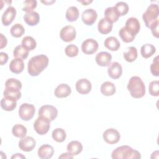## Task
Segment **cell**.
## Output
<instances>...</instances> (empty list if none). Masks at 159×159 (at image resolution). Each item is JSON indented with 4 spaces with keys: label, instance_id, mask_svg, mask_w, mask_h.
<instances>
[{
    "label": "cell",
    "instance_id": "obj_1",
    "mask_svg": "<svg viewBox=\"0 0 159 159\" xmlns=\"http://www.w3.org/2000/svg\"><path fill=\"white\" fill-rule=\"evenodd\" d=\"M48 58L43 54L32 57L27 64V71L32 76H37L45 70L48 65Z\"/></svg>",
    "mask_w": 159,
    "mask_h": 159
},
{
    "label": "cell",
    "instance_id": "obj_2",
    "mask_svg": "<svg viewBox=\"0 0 159 159\" xmlns=\"http://www.w3.org/2000/svg\"><path fill=\"white\" fill-rule=\"evenodd\" d=\"M113 159H140L141 154L128 145H122L114 149L111 154Z\"/></svg>",
    "mask_w": 159,
    "mask_h": 159
},
{
    "label": "cell",
    "instance_id": "obj_3",
    "mask_svg": "<svg viewBox=\"0 0 159 159\" xmlns=\"http://www.w3.org/2000/svg\"><path fill=\"white\" fill-rule=\"evenodd\" d=\"M127 89L134 98H142L145 94V86L142 79L137 76L130 78L127 84Z\"/></svg>",
    "mask_w": 159,
    "mask_h": 159
},
{
    "label": "cell",
    "instance_id": "obj_4",
    "mask_svg": "<svg viewBox=\"0 0 159 159\" xmlns=\"http://www.w3.org/2000/svg\"><path fill=\"white\" fill-rule=\"evenodd\" d=\"M159 16V7L157 4H151L142 15L143 20L147 27H150L157 20Z\"/></svg>",
    "mask_w": 159,
    "mask_h": 159
},
{
    "label": "cell",
    "instance_id": "obj_5",
    "mask_svg": "<svg viewBox=\"0 0 159 159\" xmlns=\"http://www.w3.org/2000/svg\"><path fill=\"white\" fill-rule=\"evenodd\" d=\"M50 127V120L43 116H39L34 123L35 132L41 135L46 134Z\"/></svg>",
    "mask_w": 159,
    "mask_h": 159
},
{
    "label": "cell",
    "instance_id": "obj_6",
    "mask_svg": "<svg viewBox=\"0 0 159 159\" xmlns=\"http://www.w3.org/2000/svg\"><path fill=\"white\" fill-rule=\"evenodd\" d=\"M35 109L33 104L29 103H23L19 107V116L21 119L25 121L32 119L35 114Z\"/></svg>",
    "mask_w": 159,
    "mask_h": 159
},
{
    "label": "cell",
    "instance_id": "obj_7",
    "mask_svg": "<svg viewBox=\"0 0 159 159\" xmlns=\"http://www.w3.org/2000/svg\"><path fill=\"white\" fill-rule=\"evenodd\" d=\"M58 115L57 109L52 105H43L39 110V116H43L52 121L56 119Z\"/></svg>",
    "mask_w": 159,
    "mask_h": 159
},
{
    "label": "cell",
    "instance_id": "obj_8",
    "mask_svg": "<svg viewBox=\"0 0 159 159\" xmlns=\"http://www.w3.org/2000/svg\"><path fill=\"white\" fill-rule=\"evenodd\" d=\"M104 140L109 144H115L120 139V135L119 131L114 128L106 129L102 134Z\"/></svg>",
    "mask_w": 159,
    "mask_h": 159
},
{
    "label": "cell",
    "instance_id": "obj_9",
    "mask_svg": "<svg viewBox=\"0 0 159 159\" xmlns=\"http://www.w3.org/2000/svg\"><path fill=\"white\" fill-rule=\"evenodd\" d=\"M76 35L75 28L72 25L64 26L60 30V37L61 39L65 42H70L73 41Z\"/></svg>",
    "mask_w": 159,
    "mask_h": 159
},
{
    "label": "cell",
    "instance_id": "obj_10",
    "mask_svg": "<svg viewBox=\"0 0 159 159\" xmlns=\"http://www.w3.org/2000/svg\"><path fill=\"white\" fill-rule=\"evenodd\" d=\"M99 47L98 42L93 39H88L83 41L81 44L82 52L86 55L95 53Z\"/></svg>",
    "mask_w": 159,
    "mask_h": 159
},
{
    "label": "cell",
    "instance_id": "obj_11",
    "mask_svg": "<svg viewBox=\"0 0 159 159\" xmlns=\"http://www.w3.org/2000/svg\"><path fill=\"white\" fill-rule=\"evenodd\" d=\"M36 145L35 140L30 136L24 137L21 138L19 142V147L24 152H30L32 151Z\"/></svg>",
    "mask_w": 159,
    "mask_h": 159
},
{
    "label": "cell",
    "instance_id": "obj_12",
    "mask_svg": "<svg viewBox=\"0 0 159 159\" xmlns=\"http://www.w3.org/2000/svg\"><path fill=\"white\" fill-rule=\"evenodd\" d=\"M97 17L98 14L96 11L92 8L84 10L81 14L82 20L87 25H93L96 22Z\"/></svg>",
    "mask_w": 159,
    "mask_h": 159
},
{
    "label": "cell",
    "instance_id": "obj_13",
    "mask_svg": "<svg viewBox=\"0 0 159 159\" xmlns=\"http://www.w3.org/2000/svg\"><path fill=\"white\" fill-rule=\"evenodd\" d=\"M75 88L77 92L80 94H86L91 91L92 84L88 79L81 78L76 81Z\"/></svg>",
    "mask_w": 159,
    "mask_h": 159
},
{
    "label": "cell",
    "instance_id": "obj_14",
    "mask_svg": "<svg viewBox=\"0 0 159 159\" xmlns=\"http://www.w3.org/2000/svg\"><path fill=\"white\" fill-rule=\"evenodd\" d=\"M16 16V9L13 6H9L2 15V23L5 26L10 25L15 19Z\"/></svg>",
    "mask_w": 159,
    "mask_h": 159
},
{
    "label": "cell",
    "instance_id": "obj_15",
    "mask_svg": "<svg viewBox=\"0 0 159 159\" xmlns=\"http://www.w3.org/2000/svg\"><path fill=\"white\" fill-rule=\"evenodd\" d=\"M107 73L109 77L112 79L116 80L119 78L122 73V67L121 65L117 61L112 62L107 68Z\"/></svg>",
    "mask_w": 159,
    "mask_h": 159
},
{
    "label": "cell",
    "instance_id": "obj_16",
    "mask_svg": "<svg viewBox=\"0 0 159 159\" xmlns=\"http://www.w3.org/2000/svg\"><path fill=\"white\" fill-rule=\"evenodd\" d=\"M127 30H129L130 33L136 36V35L139 32L140 29V24L139 20L134 17L129 18L126 22L125 25L124 27Z\"/></svg>",
    "mask_w": 159,
    "mask_h": 159
},
{
    "label": "cell",
    "instance_id": "obj_17",
    "mask_svg": "<svg viewBox=\"0 0 159 159\" xmlns=\"http://www.w3.org/2000/svg\"><path fill=\"white\" fill-rule=\"evenodd\" d=\"M95 60L99 66H107L111 62L112 55L109 52H101L96 55Z\"/></svg>",
    "mask_w": 159,
    "mask_h": 159
},
{
    "label": "cell",
    "instance_id": "obj_18",
    "mask_svg": "<svg viewBox=\"0 0 159 159\" xmlns=\"http://www.w3.org/2000/svg\"><path fill=\"white\" fill-rule=\"evenodd\" d=\"M54 153V149L53 147L48 144H43L41 145L37 152L38 156L42 159L50 158Z\"/></svg>",
    "mask_w": 159,
    "mask_h": 159
},
{
    "label": "cell",
    "instance_id": "obj_19",
    "mask_svg": "<svg viewBox=\"0 0 159 159\" xmlns=\"http://www.w3.org/2000/svg\"><path fill=\"white\" fill-rule=\"evenodd\" d=\"M71 93L70 86L65 83H61L57 86L54 91L55 96L58 98L68 97Z\"/></svg>",
    "mask_w": 159,
    "mask_h": 159
},
{
    "label": "cell",
    "instance_id": "obj_20",
    "mask_svg": "<svg viewBox=\"0 0 159 159\" xmlns=\"http://www.w3.org/2000/svg\"><path fill=\"white\" fill-rule=\"evenodd\" d=\"M23 18L25 22L30 26L36 25L40 20V16L39 13L34 11L26 12Z\"/></svg>",
    "mask_w": 159,
    "mask_h": 159
},
{
    "label": "cell",
    "instance_id": "obj_21",
    "mask_svg": "<svg viewBox=\"0 0 159 159\" xmlns=\"http://www.w3.org/2000/svg\"><path fill=\"white\" fill-rule=\"evenodd\" d=\"M9 70L14 73L19 74L24 69V63L20 58H14L9 64Z\"/></svg>",
    "mask_w": 159,
    "mask_h": 159
},
{
    "label": "cell",
    "instance_id": "obj_22",
    "mask_svg": "<svg viewBox=\"0 0 159 159\" xmlns=\"http://www.w3.org/2000/svg\"><path fill=\"white\" fill-rule=\"evenodd\" d=\"M17 101L9 97L4 96L1 101V108L6 111H12L17 106Z\"/></svg>",
    "mask_w": 159,
    "mask_h": 159
},
{
    "label": "cell",
    "instance_id": "obj_23",
    "mask_svg": "<svg viewBox=\"0 0 159 159\" xmlns=\"http://www.w3.org/2000/svg\"><path fill=\"white\" fill-rule=\"evenodd\" d=\"M113 23L109 21L105 18H102L98 22V29L102 34H107L111 32Z\"/></svg>",
    "mask_w": 159,
    "mask_h": 159
},
{
    "label": "cell",
    "instance_id": "obj_24",
    "mask_svg": "<svg viewBox=\"0 0 159 159\" xmlns=\"http://www.w3.org/2000/svg\"><path fill=\"white\" fill-rule=\"evenodd\" d=\"M101 93L106 96H110L114 94L116 88L114 84L111 81H105L101 86Z\"/></svg>",
    "mask_w": 159,
    "mask_h": 159
},
{
    "label": "cell",
    "instance_id": "obj_25",
    "mask_svg": "<svg viewBox=\"0 0 159 159\" xmlns=\"http://www.w3.org/2000/svg\"><path fill=\"white\" fill-rule=\"evenodd\" d=\"M67 151L74 155L80 154L83 150V145L81 142L77 140H73L68 143L66 147Z\"/></svg>",
    "mask_w": 159,
    "mask_h": 159
},
{
    "label": "cell",
    "instance_id": "obj_26",
    "mask_svg": "<svg viewBox=\"0 0 159 159\" xmlns=\"http://www.w3.org/2000/svg\"><path fill=\"white\" fill-rule=\"evenodd\" d=\"M104 46L111 51H117L120 47V43L115 37L111 36L106 39L104 42Z\"/></svg>",
    "mask_w": 159,
    "mask_h": 159
},
{
    "label": "cell",
    "instance_id": "obj_27",
    "mask_svg": "<svg viewBox=\"0 0 159 159\" xmlns=\"http://www.w3.org/2000/svg\"><path fill=\"white\" fill-rule=\"evenodd\" d=\"M156 52L155 47L150 43H147L143 45L141 47L140 53L142 56L145 58H148L152 57Z\"/></svg>",
    "mask_w": 159,
    "mask_h": 159
},
{
    "label": "cell",
    "instance_id": "obj_28",
    "mask_svg": "<svg viewBox=\"0 0 159 159\" xmlns=\"http://www.w3.org/2000/svg\"><path fill=\"white\" fill-rule=\"evenodd\" d=\"M104 18L111 22H116L118 20L119 16L117 13L114 7H108L104 11Z\"/></svg>",
    "mask_w": 159,
    "mask_h": 159
},
{
    "label": "cell",
    "instance_id": "obj_29",
    "mask_svg": "<svg viewBox=\"0 0 159 159\" xmlns=\"http://www.w3.org/2000/svg\"><path fill=\"white\" fill-rule=\"evenodd\" d=\"M79 10L76 6L69 7L66 11V18L69 22L76 21L79 17Z\"/></svg>",
    "mask_w": 159,
    "mask_h": 159
},
{
    "label": "cell",
    "instance_id": "obj_30",
    "mask_svg": "<svg viewBox=\"0 0 159 159\" xmlns=\"http://www.w3.org/2000/svg\"><path fill=\"white\" fill-rule=\"evenodd\" d=\"M29 51L25 49L22 45H19L15 47L13 51V56L16 58L25 59L29 56Z\"/></svg>",
    "mask_w": 159,
    "mask_h": 159
},
{
    "label": "cell",
    "instance_id": "obj_31",
    "mask_svg": "<svg viewBox=\"0 0 159 159\" xmlns=\"http://www.w3.org/2000/svg\"><path fill=\"white\" fill-rule=\"evenodd\" d=\"M27 128L22 124H16L12 127V134L18 138H23L27 134Z\"/></svg>",
    "mask_w": 159,
    "mask_h": 159
},
{
    "label": "cell",
    "instance_id": "obj_32",
    "mask_svg": "<svg viewBox=\"0 0 159 159\" xmlns=\"http://www.w3.org/2000/svg\"><path fill=\"white\" fill-rule=\"evenodd\" d=\"M119 35L123 42L125 43H130L133 42L134 40L135 35L130 33L129 30H127L124 27H122L119 32Z\"/></svg>",
    "mask_w": 159,
    "mask_h": 159
},
{
    "label": "cell",
    "instance_id": "obj_33",
    "mask_svg": "<svg viewBox=\"0 0 159 159\" xmlns=\"http://www.w3.org/2000/svg\"><path fill=\"white\" fill-rule=\"evenodd\" d=\"M22 45L29 51L33 50L36 48L37 42L32 37L25 36L22 40Z\"/></svg>",
    "mask_w": 159,
    "mask_h": 159
},
{
    "label": "cell",
    "instance_id": "obj_34",
    "mask_svg": "<svg viewBox=\"0 0 159 159\" xmlns=\"http://www.w3.org/2000/svg\"><path fill=\"white\" fill-rule=\"evenodd\" d=\"M52 137L53 139L56 142L60 143L63 142L66 139V132L61 128H57L53 130Z\"/></svg>",
    "mask_w": 159,
    "mask_h": 159
},
{
    "label": "cell",
    "instance_id": "obj_35",
    "mask_svg": "<svg viewBox=\"0 0 159 159\" xmlns=\"http://www.w3.org/2000/svg\"><path fill=\"white\" fill-rule=\"evenodd\" d=\"M137 50L135 47H130L128 51L123 54L124 59L128 62H133L137 58Z\"/></svg>",
    "mask_w": 159,
    "mask_h": 159
},
{
    "label": "cell",
    "instance_id": "obj_36",
    "mask_svg": "<svg viewBox=\"0 0 159 159\" xmlns=\"http://www.w3.org/2000/svg\"><path fill=\"white\" fill-rule=\"evenodd\" d=\"M5 88L15 90H20L22 88L21 82L16 78H9L5 83Z\"/></svg>",
    "mask_w": 159,
    "mask_h": 159
},
{
    "label": "cell",
    "instance_id": "obj_37",
    "mask_svg": "<svg viewBox=\"0 0 159 159\" xmlns=\"http://www.w3.org/2000/svg\"><path fill=\"white\" fill-rule=\"evenodd\" d=\"M11 34L12 37L19 38L21 37L25 32V29L23 25L20 24H15L10 29Z\"/></svg>",
    "mask_w": 159,
    "mask_h": 159
},
{
    "label": "cell",
    "instance_id": "obj_38",
    "mask_svg": "<svg viewBox=\"0 0 159 159\" xmlns=\"http://www.w3.org/2000/svg\"><path fill=\"white\" fill-rule=\"evenodd\" d=\"M117 13L119 16H123L127 14L129 11V6L128 4L123 1H119L117 2L114 6Z\"/></svg>",
    "mask_w": 159,
    "mask_h": 159
},
{
    "label": "cell",
    "instance_id": "obj_39",
    "mask_svg": "<svg viewBox=\"0 0 159 159\" xmlns=\"http://www.w3.org/2000/svg\"><path fill=\"white\" fill-rule=\"evenodd\" d=\"M3 95L4 96L9 97L17 101L21 97V93L20 90H15V89L5 88L3 92Z\"/></svg>",
    "mask_w": 159,
    "mask_h": 159
},
{
    "label": "cell",
    "instance_id": "obj_40",
    "mask_svg": "<svg viewBox=\"0 0 159 159\" xmlns=\"http://www.w3.org/2000/svg\"><path fill=\"white\" fill-rule=\"evenodd\" d=\"M78 52H79L78 47L74 44L68 45L65 49V53L66 55L69 57H76L78 55Z\"/></svg>",
    "mask_w": 159,
    "mask_h": 159
},
{
    "label": "cell",
    "instance_id": "obj_41",
    "mask_svg": "<svg viewBox=\"0 0 159 159\" xmlns=\"http://www.w3.org/2000/svg\"><path fill=\"white\" fill-rule=\"evenodd\" d=\"M148 91L150 95L158 96L159 94V81L158 80L151 81L149 84Z\"/></svg>",
    "mask_w": 159,
    "mask_h": 159
},
{
    "label": "cell",
    "instance_id": "obj_42",
    "mask_svg": "<svg viewBox=\"0 0 159 159\" xmlns=\"http://www.w3.org/2000/svg\"><path fill=\"white\" fill-rule=\"evenodd\" d=\"M24 7L22 8L23 11L27 12L33 11L34 9L36 8L37 5V2L35 0H27L24 2Z\"/></svg>",
    "mask_w": 159,
    "mask_h": 159
},
{
    "label": "cell",
    "instance_id": "obj_43",
    "mask_svg": "<svg viewBox=\"0 0 159 159\" xmlns=\"http://www.w3.org/2000/svg\"><path fill=\"white\" fill-rule=\"evenodd\" d=\"M150 71L152 74L155 76L159 75V62L158 56H156L153 60V63L150 65Z\"/></svg>",
    "mask_w": 159,
    "mask_h": 159
},
{
    "label": "cell",
    "instance_id": "obj_44",
    "mask_svg": "<svg viewBox=\"0 0 159 159\" xmlns=\"http://www.w3.org/2000/svg\"><path fill=\"white\" fill-rule=\"evenodd\" d=\"M158 25H159V21L157 20L155 22L151 27V31L153 36H155L157 38H158L159 34H158Z\"/></svg>",
    "mask_w": 159,
    "mask_h": 159
},
{
    "label": "cell",
    "instance_id": "obj_45",
    "mask_svg": "<svg viewBox=\"0 0 159 159\" xmlns=\"http://www.w3.org/2000/svg\"><path fill=\"white\" fill-rule=\"evenodd\" d=\"M8 61V55L5 52L0 53V64L1 65H3L6 64Z\"/></svg>",
    "mask_w": 159,
    "mask_h": 159
},
{
    "label": "cell",
    "instance_id": "obj_46",
    "mask_svg": "<svg viewBox=\"0 0 159 159\" xmlns=\"http://www.w3.org/2000/svg\"><path fill=\"white\" fill-rule=\"evenodd\" d=\"M7 43V38L2 34L1 33L0 34V48L2 49L4 47H5Z\"/></svg>",
    "mask_w": 159,
    "mask_h": 159
},
{
    "label": "cell",
    "instance_id": "obj_47",
    "mask_svg": "<svg viewBox=\"0 0 159 159\" xmlns=\"http://www.w3.org/2000/svg\"><path fill=\"white\" fill-rule=\"evenodd\" d=\"M58 158H73V155L68 152V153H62L60 156H59Z\"/></svg>",
    "mask_w": 159,
    "mask_h": 159
},
{
    "label": "cell",
    "instance_id": "obj_48",
    "mask_svg": "<svg viewBox=\"0 0 159 159\" xmlns=\"http://www.w3.org/2000/svg\"><path fill=\"white\" fill-rule=\"evenodd\" d=\"M11 158H25V157L21 153H15L12 156Z\"/></svg>",
    "mask_w": 159,
    "mask_h": 159
},
{
    "label": "cell",
    "instance_id": "obj_49",
    "mask_svg": "<svg viewBox=\"0 0 159 159\" xmlns=\"http://www.w3.org/2000/svg\"><path fill=\"white\" fill-rule=\"evenodd\" d=\"M78 2L82 3L83 5L87 6L88 4H90L91 2H92L93 1H92V0H91V1H89V0H88V1H78Z\"/></svg>",
    "mask_w": 159,
    "mask_h": 159
},
{
    "label": "cell",
    "instance_id": "obj_50",
    "mask_svg": "<svg viewBox=\"0 0 159 159\" xmlns=\"http://www.w3.org/2000/svg\"><path fill=\"white\" fill-rule=\"evenodd\" d=\"M41 2L46 5H50L55 2V1H41Z\"/></svg>",
    "mask_w": 159,
    "mask_h": 159
}]
</instances>
